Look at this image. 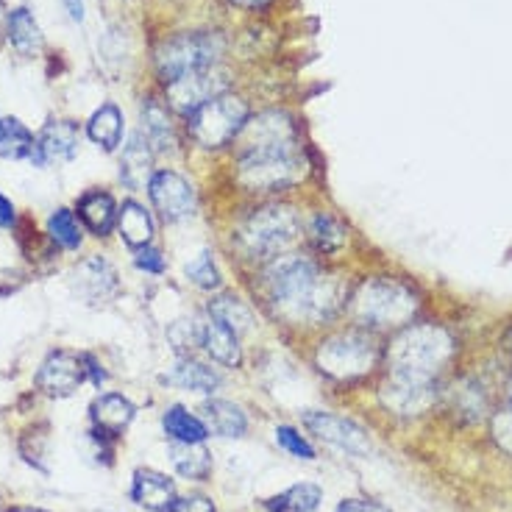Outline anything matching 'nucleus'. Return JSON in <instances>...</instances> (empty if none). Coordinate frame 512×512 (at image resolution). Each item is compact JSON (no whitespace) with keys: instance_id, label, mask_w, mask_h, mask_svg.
Segmentation results:
<instances>
[{"instance_id":"nucleus-1","label":"nucleus","mask_w":512,"mask_h":512,"mask_svg":"<svg viewBox=\"0 0 512 512\" xmlns=\"http://www.w3.org/2000/svg\"><path fill=\"white\" fill-rule=\"evenodd\" d=\"M268 287L284 315L307 323L334 318L343 301L340 282L323 276L315 262L301 256H279L268 268Z\"/></svg>"},{"instance_id":"nucleus-2","label":"nucleus","mask_w":512,"mask_h":512,"mask_svg":"<svg viewBox=\"0 0 512 512\" xmlns=\"http://www.w3.org/2000/svg\"><path fill=\"white\" fill-rule=\"evenodd\" d=\"M454 357V340L443 326L423 323L401 332L387 351L390 359V373H404L415 379H429L435 382L437 373Z\"/></svg>"},{"instance_id":"nucleus-3","label":"nucleus","mask_w":512,"mask_h":512,"mask_svg":"<svg viewBox=\"0 0 512 512\" xmlns=\"http://www.w3.org/2000/svg\"><path fill=\"white\" fill-rule=\"evenodd\" d=\"M304 176H307V159L301 154L298 142L240 154V184L248 190H287Z\"/></svg>"},{"instance_id":"nucleus-4","label":"nucleus","mask_w":512,"mask_h":512,"mask_svg":"<svg viewBox=\"0 0 512 512\" xmlns=\"http://www.w3.org/2000/svg\"><path fill=\"white\" fill-rule=\"evenodd\" d=\"M351 307H354L359 323L376 326V329H390V326L407 323L415 315L418 298L407 284L396 282V279H371L359 287Z\"/></svg>"},{"instance_id":"nucleus-5","label":"nucleus","mask_w":512,"mask_h":512,"mask_svg":"<svg viewBox=\"0 0 512 512\" xmlns=\"http://www.w3.org/2000/svg\"><path fill=\"white\" fill-rule=\"evenodd\" d=\"M223 53V39L218 34H179L165 39L156 51V70L165 84L209 70Z\"/></svg>"},{"instance_id":"nucleus-6","label":"nucleus","mask_w":512,"mask_h":512,"mask_svg":"<svg viewBox=\"0 0 512 512\" xmlns=\"http://www.w3.org/2000/svg\"><path fill=\"white\" fill-rule=\"evenodd\" d=\"M298 215L290 206H262L245 220L243 240L245 251L251 256H279L298 240Z\"/></svg>"},{"instance_id":"nucleus-7","label":"nucleus","mask_w":512,"mask_h":512,"mask_svg":"<svg viewBox=\"0 0 512 512\" xmlns=\"http://www.w3.org/2000/svg\"><path fill=\"white\" fill-rule=\"evenodd\" d=\"M376 357H379V351L368 334L343 332L329 337L318 348V368L332 379L351 382V379L371 373Z\"/></svg>"},{"instance_id":"nucleus-8","label":"nucleus","mask_w":512,"mask_h":512,"mask_svg":"<svg viewBox=\"0 0 512 512\" xmlns=\"http://www.w3.org/2000/svg\"><path fill=\"white\" fill-rule=\"evenodd\" d=\"M245 123H248V103L237 95H229V92L212 98L190 117L192 137L204 148L229 145L234 137H240Z\"/></svg>"},{"instance_id":"nucleus-9","label":"nucleus","mask_w":512,"mask_h":512,"mask_svg":"<svg viewBox=\"0 0 512 512\" xmlns=\"http://www.w3.org/2000/svg\"><path fill=\"white\" fill-rule=\"evenodd\" d=\"M226 87H229V76L218 67H209V70H198V73L179 78V81H170L167 84V101L176 112L192 117L212 98L223 95Z\"/></svg>"},{"instance_id":"nucleus-10","label":"nucleus","mask_w":512,"mask_h":512,"mask_svg":"<svg viewBox=\"0 0 512 512\" xmlns=\"http://www.w3.org/2000/svg\"><path fill=\"white\" fill-rule=\"evenodd\" d=\"M304 426H307L312 435H318L323 443L340 448L346 454L354 457H368L371 454V437L368 432L359 426V423L332 415V412L323 410H309L304 415Z\"/></svg>"},{"instance_id":"nucleus-11","label":"nucleus","mask_w":512,"mask_h":512,"mask_svg":"<svg viewBox=\"0 0 512 512\" xmlns=\"http://www.w3.org/2000/svg\"><path fill=\"white\" fill-rule=\"evenodd\" d=\"M437 398V382L415 379L404 373H390L382 384V404L401 418H412L426 412Z\"/></svg>"},{"instance_id":"nucleus-12","label":"nucleus","mask_w":512,"mask_h":512,"mask_svg":"<svg viewBox=\"0 0 512 512\" xmlns=\"http://www.w3.org/2000/svg\"><path fill=\"white\" fill-rule=\"evenodd\" d=\"M87 376H90V371H87V354L78 357L73 351H53L39 365L37 384L45 396L64 398L73 396Z\"/></svg>"},{"instance_id":"nucleus-13","label":"nucleus","mask_w":512,"mask_h":512,"mask_svg":"<svg viewBox=\"0 0 512 512\" xmlns=\"http://www.w3.org/2000/svg\"><path fill=\"white\" fill-rule=\"evenodd\" d=\"M151 201L159 209V215L165 220H184L190 218L195 209V192L192 184L173 170H159L148 181Z\"/></svg>"},{"instance_id":"nucleus-14","label":"nucleus","mask_w":512,"mask_h":512,"mask_svg":"<svg viewBox=\"0 0 512 512\" xmlns=\"http://www.w3.org/2000/svg\"><path fill=\"white\" fill-rule=\"evenodd\" d=\"M117 270L109 259L103 256H90L73 270V290L81 295L87 304H106L117 293Z\"/></svg>"},{"instance_id":"nucleus-15","label":"nucleus","mask_w":512,"mask_h":512,"mask_svg":"<svg viewBox=\"0 0 512 512\" xmlns=\"http://www.w3.org/2000/svg\"><path fill=\"white\" fill-rule=\"evenodd\" d=\"M295 140V126L284 112H262L254 120H248L240 131V154L262 151V148H276Z\"/></svg>"},{"instance_id":"nucleus-16","label":"nucleus","mask_w":512,"mask_h":512,"mask_svg":"<svg viewBox=\"0 0 512 512\" xmlns=\"http://www.w3.org/2000/svg\"><path fill=\"white\" fill-rule=\"evenodd\" d=\"M78 126L73 120H51L39 131L31 162L37 167L51 162H70L78 154Z\"/></svg>"},{"instance_id":"nucleus-17","label":"nucleus","mask_w":512,"mask_h":512,"mask_svg":"<svg viewBox=\"0 0 512 512\" xmlns=\"http://www.w3.org/2000/svg\"><path fill=\"white\" fill-rule=\"evenodd\" d=\"M134 412H137L134 404L126 396H120V393H103V396L92 401L90 407L92 423H95L98 435L106 437L123 435L128 429V423L134 421Z\"/></svg>"},{"instance_id":"nucleus-18","label":"nucleus","mask_w":512,"mask_h":512,"mask_svg":"<svg viewBox=\"0 0 512 512\" xmlns=\"http://www.w3.org/2000/svg\"><path fill=\"white\" fill-rule=\"evenodd\" d=\"M131 499L151 512H167L176 501V485L165 474L156 471H137L131 482Z\"/></svg>"},{"instance_id":"nucleus-19","label":"nucleus","mask_w":512,"mask_h":512,"mask_svg":"<svg viewBox=\"0 0 512 512\" xmlns=\"http://www.w3.org/2000/svg\"><path fill=\"white\" fill-rule=\"evenodd\" d=\"M6 39L20 56H34L42 48V28L28 6H17L6 14Z\"/></svg>"},{"instance_id":"nucleus-20","label":"nucleus","mask_w":512,"mask_h":512,"mask_svg":"<svg viewBox=\"0 0 512 512\" xmlns=\"http://www.w3.org/2000/svg\"><path fill=\"white\" fill-rule=\"evenodd\" d=\"M78 218L84 220V226L95 234V237H106L115 229L117 223V204L109 192H87L78 201Z\"/></svg>"},{"instance_id":"nucleus-21","label":"nucleus","mask_w":512,"mask_h":512,"mask_svg":"<svg viewBox=\"0 0 512 512\" xmlns=\"http://www.w3.org/2000/svg\"><path fill=\"white\" fill-rule=\"evenodd\" d=\"M154 165V145L142 137V131H137L128 145L123 148V159H120V179L126 181L128 187H142L148 173Z\"/></svg>"},{"instance_id":"nucleus-22","label":"nucleus","mask_w":512,"mask_h":512,"mask_svg":"<svg viewBox=\"0 0 512 512\" xmlns=\"http://www.w3.org/2000/svg\"><path fill=\"white\" fill-rule=\"evenodd\" d=\"M204 423L206 429L212 435L218 437H243L245 429H248V418L245 412L231 404V401H223V398H215V401H206L204 404Z\"/></svg>"},{"instance_id":"nucleus-23","label":"nucleus","mask_w":512,"mask_h":512,"mask_svg":"<svg viewBox=\"0 0 512 512\" xmlns=\"http://www.w3.org/2000/svg\"><path fill=\"white\" fill-rule=\"evenodd\" d=\"M87 134L95 145H101L103 151H115L123 142V112L115 103H103L101 109H95L87 123Z\"/></svg>"},{"instance_id":"nucleus-24","label":"nucleus","mask_w":512,"mask_h":512,"mask_svg":"<svg viewBox=\"0 0 512 512\" xmlns=\"http://www.w3.org/2000/svg\"><path fill=\"white\" fill-rule=\"evenodd\" d=\"M167 382L176 384L181 390H192V393H215L220 387V373L204 365V362L181 359L179 365L173 368V373L167 376Z\"/></svg>"},{"instance_id":"nucleus-25","label":"nucleus","mask_w":512,"mask_h":512,"mask_svg":"<svg viewBox=\"0 0 512 512\" xmlns=\"http://www.w3.org/2000/svg\"><path fill=\"white\" fill-rule=\"evenodd\" d=\"M170 462H173L176 474L192 479V482H204L212 471V457H209L204 443H173Z\"/></svg>"},{"instance_id":"nucleus-26","label":"nucleus","mask_w":512,"mask_h":512,"mask_svg":"<svg viewBox=\"0 0 512 512\" xmlns=\"http://www.w3.org/2000/svg\"><path fill=\"white\" fill-rule=\"evenodd\" d=\"M117 226H120V234L131 248H145L151 245V237H154V220L145 212V206H140L137 201H126L123 209L117 212Z\"/></svg>"},{"instance_id":"nucleus-27","label":"nucleus","mask_w":512,"mask_h":512,"mask_svg":"<svg viewBox=\"0 0 512 512\" xmlns=\"http://www.w3.org/2000/svg\"><path fill=\"white\" fill-rule=\"evenodd\" d=\"M142 137L154 145V151H167L173 148V126L167 120V109L154 98L142 103Z\"/></svg>"},{"instance_id":"nucleus-28","label":"nucleus","mask_w":512,"mask_h":512,"mask_svg":"<svg viewBox=\"0 0 512 512\" xmlns=\"http://www.w3.org/2000/svg\"><path fill=\"white\" fill-rule=\"evenodd\" d=\"M320 499H323V490L312 482H301L293 485L290 490H284L279 496L265 501V510L268 512H315L318 510Z\"/></svg>"},{"instance_id":"nucleus-29","label":"nucleus","mask_w":512,"mask_h":512,"mask_svg":"<svg viewBox=\"0 0 512 512\" xmlns=\"http://www.w3.org/2000/svg\"><path fill=\"white\" fill-rule=\"evenodd\" d=\"M204 348L209 357L218 359L220 365H229V368H237L240 359H243V351H240V343H237V334H231L229 329H223L215 320H209L204 326Z\"/></svg>"},{"instance_id":"nucleus-30","label":"nucleus","mask_w":512,"mask_h":512,"mask_svg":"<svg viewBox=\"0 0 512 512\" xmlns=\"http://www.w3.org/2000/svg\"><path fill=\"white\" fill-rule=\"evenodd\" d=\"M162 426H165V432L170 435L173 443H204L206 437H209L206 423L201 421V418L190 415V412L184 410V407H179V404L165 412Z\"/></svg>"},{"instance_id":"nucleus-31","label":"nucleus","mask_w":512,"mask_h":512,"mask_svg":"<svg viewBox=\"0 0 512 512\" xmlns=\"http://www.w3.org/2000/svg\"><path fill=\"white\" fill-rule=\"evenodd\" d=\"M209 315H212L215 323H220L223 329H229V332L237 334V337L243 332H248L251 323H254L251 309L245 307L237 295H220V298H215V301L209 304Z\"/></svg>"},{"instance_id":"nucleus-32","label":"nucleus","mask_w":512,"mask_h":512,"mask_svg":"<svg viewBox=\"0 0 512 512\" xmlns=\"http://www.w3.org/2000/svg\"><path fill=\"white\" fill-rule=\"evenodd\" d=\"M37 137L17 117L0 120V156L3 159H31Z\"/></svg>"},{"instance_id":"nucleus-33","label":"nucleus","mask_w":512,"mask_h":512,"mask_svg":"<svg viewBox=\"0 0 512 512\" xmlns=\"http://www.w3.org/2000/svg\"><path fill=\"white\" fill-rule=\"evenodd\" d=\"M309 240H312L315 251H320V254H337L346 245V226L334 215L320 212L309 223Z\"/></svg>"},{"instance_id":"nucleus-34","label":"nucleus","mask_w":512,"mask_h":512,"mask_svg":"<svg viewBox=\"0 0 512 512\" xmlns=\"http://www.w3.org/2000/svg\"><path fill=\"white\" fill-rule=\"evenodd\" d=\"M451 398H454V410L460 412L462 418H468V421H476V418H482L487 412V393L476 379H465V382L457 384Z\"/></svg>"},{"instance_id":"nucleus-35","label":"nucleus","mask_w":512,"mask_h":512,"mask_svg":"<svg viewBox=\"0 0 512 512\" xmlns=\"http://www.w3.org/2000/svg\"><path fill=\"white\" fill-rule=\"evenodd\" d=\"M48 234L56 245H62L67 251H76L81 245V229H78L76 218L70 209H56L48 218Z\"/></svg>"},{"instance_id":"nucleus-36","label":"nucleus","mask_w":512,"mask_h":512,"mask_svg":"<svg viewBox=\"0 0 512 512\" xmlns=\"http://www.w3.org/2000/svg\"><path fill=\"white\" fill-rule=\"evenodd\" d=\"M187 279L192 284H198V287H204V290H215L220 287V273L215 268V259L209 251H201V254L192 259L190 265H187Z\"/></svg>"},{"instance_id":"nucleus-37","label":"nucleus","mask_w":512,"mask_h":512,"mask_svg":"<svg viewBox=\"0 0 512 512\" xmlns=\"http://www.w3.org/2000/svg\"><path fill=\"white\" fill-rule=\"evenodd\" d=\"M276 443H279L287 454L298 457V460H315V448L309 446L307 437L298 435V429H293V426H279V429H276Z\"/></svg>"},{"instance_id":"nucleus-38","label":"nucleus","mask_w":512,"mask_h":512,"mask_svg":"<svg viewBox=\"0 0 512 512\" xmlns=\"http://www.w3.org/2000/svg\"><path fill=\"white\" fill-rule=\"evenodd\" d=\"M170 340L179 351H192L195 346H204V326H198L195 320H179L170 329Z\"/></svg>"},{"instance_id":"nucleus-39","label":"nucleus","mask_w":512,"mask_h":512,"mask_svg":"<svg viewBox=\"0 0 512 512\" xmlns=\"http://www.w3.org/2000/svg\"><path fill=\"white\" fill-rule=\"evenodd\" d=\"M493 437L512 457V401H507L504 410L496 412V418H493Z\"/></svg>"},{"instance_id":"nucleus-40","label":"nucleus","mask_w":512,"mask_h":512,"mask_svg":"<svg viewBox=\"0 0 512 512\" xmlns=\"http://www.w3.org/2000/svg\"><path fill=\"white\" fill-rule=\"evenodd\" d=\"M134 265L145 270V273H162L165 270V256L159 254L156 248H151V245H145V248H137Z\"/></svg>"},{"instance_id":"nucleus-41","label":"nucleus","mask_w":512,"mask_h":512,"mask_svg":"<svg viewBox=\"0 0 512 512\" xmlns=\"http://www.w3.org/2000/svg\"><path fill=\"white\" fill-rule=\"evenodd\" d=\"M167 512H215V504L206 496H184V499L173 501Z\"/></svg>"},{"instance_id":"nucleus-42","label":"nucleus","mask_w":512,"mask_h":512,"mask_svg":"<svg viewBox=\"0 0 512 512\" xmlns=\"http://www.w3.org/2000/svg\"><path fill=\"white\" fill-rule=\"evenodd\" d=\"M337 512H390L384 504L379 501H371V499H346L340 501V507Z\"/></svg>"},{"instance_id":"nucleus-43","label":"nucleus","mask_w":512,"mask_h":512,"mask_svg":"<svg viewBox=\"0 0 512 512\" xmlns=\"http://www.w3.org/2000/svg\"><path fill=\"white\" fill-rule=\"evenodd\" d=\"M62 3L73 23H81V20L87 17V6H84V0H62Z\"/></svg>"},{"instance_id":"nucleus-44","label":"nucleus","mask_w":512,"mask_h":512,"mask_svg":"<svg viewBox=\"0 0 512 512\" xmlns=\"http://www.w3.org/2000/svg\"><path fill=\"white\" fill-rule=\"evenodd\" d=\"M14 223V206L6 195H0V229L12 226Z\"/></svg>"},{"instance_id":"nucleus-45","label":"nucleus","mask_w":512,"mask_h":512,"mask_svg":"<svg viewBox=\"0 0 512 512\" xmlns=\"http://www.w3.org/2000/svg\"><path fill=\"white\" fill-rule=\"evenodd\" d=\"M231 3L245 6V9H256V6H262V3H268V0H231Z\"/></svg>"},{"instance_id":"nucleus-46","label":"nucleus","mask_w":512,"mask_h":512,"mask_svg":"<svg viewBox=\"0 0 512 512\" xmlns=\"http://www.w3.org/2000/svg\"><path fill=\"white\" fill-rule=\"evenodd\" d=\"M9 512H48V510H39V507H12Z\"/></svg>"},{"instance_id":"nucleus-47","label":"nucleus","mask_w":512,"mask_h":512,"mask_svg":"<svg viewBox=\"0 0 512 512\" xmlns=\"http://www.w3.org/2000/svg\"><path fill=\"white\" fill-rule=\"evenodd\" d=\"M3 12H6V9H3V0H0V39H3V23H6V17H3Z\"/></svg>"},{"instance_id":"nucleus-48","label":"nucleus","mask_w":512,"mask_h":512,"mask_svg":"<svg viewBox=\"0 0 512 512\" xmlns=\"http://www.w3.org/2000/svg\"><path fill=\"white\" fill-rule=\"evenodd\" d=\"M510 401H512V384H510Z\"/></svg>"}]
</instances>
